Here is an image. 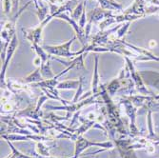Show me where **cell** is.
<instances>
[{
    "instance_id": "cell-1",
    "label": "cell",
    "mask_w": 159,
    "mask_h": 158,
    "mask_svg": "<svg viewBox=\"0 0 159 158\" xmlns=\"http://www.w3.org/2000/svg\"><path fill=\"white\" fill-rule=\"evenodd\" d=\"M76 35H74L70 40L66 41L63 44L60 45H45L43 46L48 53L52 56H57L61 57V58H75L80 54L84 52H88L86 51V47H83L82 50L79 52H71V45H73L74 41L76 40Z\"/></svg>"
},
{
    "instance_id": "cell-2",
    "label": "cell",
    "mask_w": 159,
    "mask_h": 158,
    "mask_svg": "<svg viewBox=\"0 0 159 158\" xmlns=\"http://www.w3.org/2000/svg\"><path fill=\"white\" fill-rule=\"evenodd\" d=\"M100 96V93L97 94H93L89 97H86L84 99H82L81 101H78L76 103H70L69 105H65L63 107H55V106H52V105H47L46 106V110H50V111H67V116L66 119H69L70 117H71L75 113H76L77 111H79L82 108L89 106L91 104H94V103H99V101H95V98Z\"/></svg>"
},
{
    "instance_id": "cell-3",
    "label": "cell",
    "mask_w": 159,
    "mask_h": 158,
    "mask_svg": "<svg viewBox=\"0 0 159 158\" xmlns=\"http://www.w3.org/2000/svg\"><path fill=\"white\" fill-rule=\"evenodd\" d=\"M90 147H96V148H102L104 150H110L114 148V144L111 141H106V142H94L91 141L83 137L82 135L78 136L75 140V154L71 158H78L80 154Z\"/></svg>"
},
{
    "instance_id": "cell-4",
    "label": "cell",
    "mask_w": 159,
    "mask_h": 158,
    "mask_svg": "<svg viewBox=\"0 0 159 158\" xmlns=\"http://www.w3.org/2000/svg\"><path fill=\"white\" fill-rule=\"evenodd\" d=\"M19 46V41H18V36L17 34L16 33L13 34L11 42H10V45L7 49V52H6V57H5V60L2 63V68H1V74H0V80H1V89L5 90L7 89V81H6V73H7V70L8 67L12 59V56L16 53L17 48Z\"/></svg>"
},
{
    "instance_id": "cell-5",
    "label": "cell",
    "mask_w": 159,
    "mask_h": 158,
    "mask_svg": "<svg viewBox=\"0 0 159 158\" xmlns=\"http://www.w3.org/2000/svg\"><path fill=\"white\" fill-rule=\"evenodd\" d=\"M54 18V16L52 14H50V16L45 19L39 23V25H37V27L35 28H30V29H22L23 32V35L24 37L31 42V44H39L41 43L42 40V34H43V31H44L45 27Z\"/></svg>"
},
{
    "instance_id": "cell-6",
    "label": "cell",
    "mask_w": 159,
    "mask_h": 158,
    "mask_svg": "<svg viewBox=\"0 0 159 158\" xmlns=\"http://www.w3.org/2000/svg\"><path fill=\"white\" fill-rule=\"evenodd\" d=\"M119 104L121 106H123V108L125 109L126 114L128 115V117L129 118V121H131V124H129V131H131L132 135L139 134L138 129L135 126L136 112H137L136 107L132 103L131 100H129L128 98H121L120 101H119Z\"/></svg>"
},
{
    "instance_id": "cell-7",
    "label": "cell",
    "mask_w": 159,
    "mask_h": 158,
    "mask_svg": "<svg viewBox=\"0 0 159 158\" xmlns=\"http://www.w3.org/2000/svg\"><path fill=\"white\" fill-rule=\"evenodd\" d=\"M124 59L126 60V65L128 66L129 70V73H131V77L134 83V86L136 90L141 93V94H144V95H148L150 94L149 91L147 90V88L145 87V85H144V82L141 78V75L138 71L136 70L134 65V61L132 60V58H129L128 56H124Z\"/></svg>"
},
{
    "instance_id": "cell-8",
    "label": "cell",
    "mask_w": 159,
    "mask_h": 158,
    "mask_svg": "<svg viewBox=\"0 0 159 158\" xmlns=\"http://www.w3.org/2000/svg\"><path fill=\"white\" fill-rule=\"evenodd\" d=\"M57 19H61V20H65L66 22H68L71 27H73L74 31L75 33V35L76 37L78 38V40L80 41V43L83 45V47H86L87 45V41H88V37L86 35V33H85V29L81 28L78 24V22L76 20H75L74 18L70 17L67 13H60L58 16H56Z\"/></svg>"
},
{
    "instance_id": "cell-9",
    "label": "cell",
    "mask_w": 159,
    "mask_h": 158,
    "mask_svg": "<svg viewBox=\"0 0 159 158\" xmlns=\"http://www.w3.org/2000/svg\"><path fill=\"white\" fill-rule=\"evenodd\" d=\"M115 16L114 11L104 10L101 7H96L88 13V23L90 24H99L108 17H112Z\"/></svg>"
},
{
    "instance_id": "cell-10",
    "label": "cell",
    "mask_w": 159,
    "mask_h": 158,
    "mask_svg": "<svg viewBox=\"0 0 159 158\" xmlns=\"http://www.w3.org/2000/svg\"><path fill=\"white\" fill-rule=\"evenodd\" d=\"M122 12L127 14H134V16H140L144 17L147 16V4L144 0H134L133 5L124 10Z\"/></svg>"
},
{
    "instance_id": "cell-11",
    "label": "cell",
    "mask_w": 159,
    "mask_h": 158,
    "mask_svg": "<svg viewBox=\"0 0 159 158\" xmlns=\"http://www.w3.org/2000/svg\"><path fill=\"white\" fill-rule=\"evenodd\" d=\"M34 2L35 9H36L37 16H38L40 22L45 20L50 16L49 3L47 1H45V0H34Z\"/></svg>"
},
{
    "instance_id": "cell-12",
    "label": "cell",
    "mask_w": 159,
    "mask_h": 158,
    "mask_svg": "<svg viewBox=\"0 0 159 158\" xmlns=\"http://www.w3.org/2000/svg\"><path fill=\"white\" fill-rule=\"evenodd\" d=\"M98 64H99V57L98 55H95L94 57V68H93V80H92V93L93 94H97L99 93L100 90V75L98 71Z\"/></svg>"
},
{
    "instance_id": "cell-13",
    "label": "cell",
    "mask_w": 159,
    "mask_h": 158,
    "mask_svg": "<svg viewBox=\"0 0 159 158\" xmlns=\"http://www.w3.org/2000/svg\"><path fill=\"white\" fill-rule=\"evenodd\" d=\"M89 52H84L82 54H80L79 56L75 57V58H73V60H70V61H63V60H60V59H57V58H54L55 60H57L58 62L62 63L63 65L67 67L69 66H71L73 67V69H83V70H86L85 68V65H84V58H85V56L88 54Z\"/></svg>"
},
{
    "instance_id": "cell-14",
    "label": "cell",
    "mask_w": 159,
    "mask_h": 158,
    "mask_svg": "<svg viewBox=\"0 0 159 158\" xmlns=\"http://www.w3.org/2000/svg\"><path fill=\"white\" fill-rule=\"evenodd\" d=\"M100 7L108 10V11H123V6L121 3L117 2L116 0H97Z\"/></svg>"
},
{
    "instance_id": "cell-15",
    "label": "cell",
    "mask_w": 159,
    "mask_h": 158,
    "mask_svg": "<svg viewBox=\"0 0 159 158\" xmlns=\"http://www.w3.org/2000/svg\"><path fill=\"white\" fill-rule=\"evenodd\" d=\"M44 80L43 78L42 74H41V71H40V67L36 68L32 74H30L29 75H27L26 77L20 79V81L24 84H30V85H33V84H36V83H39L41 81Z\"/></svg>"
},
{
    "instance_id": "cell-16",
    "label": "cell",
    "mask_w": 159,
    "mask_h": 158,
    "mask_svg": "<svg viewBox=\"0 0 159 158\" xmlns=\"http://www.w3.org/2000/svg\"><path fill=\"white\" fill-rule=\"evenodd\" d=\"M80 84V78L75 80H65L62 82H59L57 85L56 89L60 90H77Z\"/></svg>"
},
{
    "instance_id": "cell-17",
    "label": "cell",
    "mask_w": 159,
    "mask_h": 158,
    "mask_svg": "<svg viewBox=\"0 0 159 158\" xmlns=\"http://www.w3.org/2000/svg\"><path fill=\"white\" fill-rule=\"evenodd\" d=\"M32 49L35 52L36 56H38L39 58L41 59V61H42L41 65L45 64L46 62H48L51 59V55L48 53V52L43 47H41L39 44H33L32 45Z\"/></svg>"
},
{
    "instance_id": "cell-18",
    "label": "cell",
    "mask_w": 159,
    "mask_h": 158,
    "mask_svg": "<svg viewBox=\"0 0 159 158\" xmlns=\"http://www.w3.org/2000/svg\"><path fill=\"white\" fill-rule=\"evenodd\" d=\"M123 88L122 86V82L118 77H115L114 79H112L106 87L107 92L109 93V94L112 97L115 93H116L118 91H120Z\"/></svg>"
},
{
    "instance_id": "cell-19",
    "label": "cell",
    "mask_w": 159,
    "mask_h": 158,
    "mask_svg": "<svg viewBox=\"0 0 159 158\" xmlns=\"http://www.w3.org/2000/svg\"><path fill=\"white\" fill-rule=\"evenodd\" d=\"M40 71H41V74H42L43 78H44V80L45 79H51V78H53L55 76L52 70V65H51L50 60L48 62H46L45 64L40 66Z\"/></svg>"
},
{
    "instance_id": "cell-20",
    "label": "cell",
    "mask_w": 159,
    "mask_h": 158,
    "mask_svg": "<svg viewBox=\"0 0 159 158\" xmlns=\"http://www.w3.org/2000/svg\"><path fill=\"white\" fill-rule=\"evenodd\" d=\"M86 9V4H85V0H82L78 3V5L73 10V11L70 12V17L74 18L75 20L78 21L82 16V13L84 11V10Z\"/></svg>"
},
{
    "instance_id": "cell-21",
    "label": "cell",
    "mask_w": 159,
    "mask_h": 158,
    "mask_svg": "<svg viewBox=\"0 0 159 158\" xmlns=\"http://www.w3.org/2000/svg\"><path fill=\"white\" fill-rule=\"evenodd\" d=\"M36 151L41 157H49L51 156L48 147L43 143V141L36 142Z\"/></svg>"
},
{
    "instance_id": "cell-22",
    "label": "cell",
    "mask_w": 159,
    "mask_h": 158,
    "mask_svg": "<svg viewBox=\"0 0 159 158\" xmlns=\"http://www.w3.org/2000/svg\"><path fill=\"white\" fill-rule=\"evenodd\" d=\"M7 143H8V145L10 146L11 150V156L12 158H38V157H33V156H29V155H26L22 152H20L18 150L16 149V147H14L12 145V143L10 141V140H5Z\"/></svg>"
},
{
    "instance_id": "cell-23",
    "label": "cell",
    "mask_w": 159,
    "mask_h": 158,
    "mask_svg": "<svg viewBox=\"0 0 159 158\" xmlns=\"http://www.w3.org/2000/svg\"><path fill=\"white\" fill-rule=\"evenodd\" d=\"M132 22H124V23H121L118 30L116 32V37L118 39H123L124 36L126 35V34L128 33L129 31V25H131Z\"/></svg>"
},
{
    "instance_id": "cell-24",
    "label": "cell",
    "mask_w": 159,
    "mask_h": 158,
    "mask_svg": "<svg viewBox=\"0 0 159 158\" xmlns=\"http://www.w3.org/2000/svg\"><path fill=\"white\" fill-rule=\"evenodd\" d=\"M112 16V17H108L106 18L105 20H103L102 22H100L98 24V28L100 31H105L107 30V28L109 26H111L112 24H116V21H115V17Z\"/></svg>"
},
{
    "instance_id": "cell-25",
    "label": "cell",
    "mask_w": 159,
    "mask_h": 158,
    "mask_svg": "<svg viewBox=\"0 0 159 158\" xmlns=\"http://www.w3.org/2000/svg\"><path fill=\"white\" fill-rule=\"evenodd\" d=\"M83 82H84V77L81 76V77H80V84H79V87H78V89L76 90V93L75 94L73 100L70 101L71 103H76V102H78L79 97H80L81 94L83 93Z\"/></svg>"
},
{
    "instance_id": "cell-26",
    "label": "cell",
    "mask_w": 159,
    "mask_h": 158,
    "mask_svg": "<svg viewBox=\"0 0 159 158\" xmlns=\"http://www.w3.org/2000/svg\"><path fill=\"white\" fill-rule=\"evenodd\" d=\"M3 3V12L5 16H9L12 12V2L11 0H2Z\"/></svg>"
},
{
    "instance_id": "cell-27",
    "label": "cell",
    "mask_w": 159,
    "mask_h": 158,
    "mask_svg": "<svg viewBox=\"0 0 159 158\" xmlns=\"http://www.w3.org/2000/svg\"><path fill=\"white\" fill-rule=\"evenodd\" d=\"M19 1H20V0H11V2H12V12H11V14H12V16H16V14L19 11H18Z\"/></svg>"
},
{
    "instance_id": "cell-28",
    "label": "cell",
    "mask_w": 159,
    "mask_h": 158,
    "mask_svg": "<svg viewBox=\"0 0 159 158\" xmlns=\"http://www.w3.org/2000/svg\"><path fill=\"white\" fill-rule=\"evenodd\" d=\"M149 46H150L151 48H154V47L156 46V42H155L154 40H151L150 43H149Z\"/></svg>"
},
{
    "instance_id": "cell-29",
    "label": "cell",
    "mask_w": 159,
    "mask_h": 158,
    "mask_svg": "<svg viewBox=\"0 0 159 158\" xmlns=\"http://www.w3.org/2000/svg\"><path fill=\"white\" fill-rule=\"evenodd\" d=\"M6 158H12V156H11V155H9L8 157H6Z\"/></svg>"
}]
</instances>
